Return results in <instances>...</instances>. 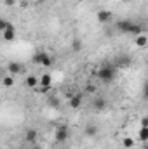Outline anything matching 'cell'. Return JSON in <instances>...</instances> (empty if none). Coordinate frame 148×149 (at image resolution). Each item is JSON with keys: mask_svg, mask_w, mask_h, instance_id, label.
Returning <instances> with one entry per match:
<instances>
[{"mask_svg": "<svg viewBox=\"0 0 148 149\" xmlns=\"http://www.w3.org/2000/svg\"><path fill=\"white\" fill-rule=\"evenodd\" d=\"M117 28L120 30V33H127V35H134V37H138V35L143 33V28L140 24L131 23V21H120L117 24Z\"/></svg>", "mask_w": 148, "mask_h": 149, "instance_id": "cell-1", "label": "cell"}, {"mask_svg": "<svg viewBox=\"0 0 148 149\" xmlns=\"http://www.w3.org/2000/svg\"><path fill=\"white\" fill-rule=\"evenodd\" d=\"M96 76H98L101 81L110 83L111 80L115 78V70H113V66H110V64H103V66L96 71Z\"/></svg>", "mask_w": 148, "mask_h": 149, "instance_id": "cell-2", "label": "cell"}, {"mask_svg": "<svg viewBox=\"0 0 148 149\" xmlns=\"http://www.w3.org/2000/svg\"><path fill=\"white\" fill-rule=\"evenodd\" d=\"M33 63H35V64H40V66H45V68H49V66L52 64V57H51L47 52L40 50V52H37V54L33 56Z\"/></svg>", "mask_w": 148, "mask_h": 149, "instance_id": "cell-3", "label": "cell"}, {"mask_svg": "<svg viewBox=\"0 0 148 149\" xmlns=\"http://www.w3.org/2000/svg\"><path fill=\"white\" fill-rule=\"evenodd\" d=\"M54 137H56V142L65 144V142L70 139V130H68V127H65V125L58 127V128H56V132H54Z\"/></svg>", "mask_w": 148, "mask_h": 149, "instance_id": "cell-4", "label": "cell"}, {"mask_svg": "<svg viewBox=\"0 0 148 149\" xmlns=\"http://www.w3.org/2000/svg\"><path fill=\"white\" fill-rule=\"evenodd\" d=\"M2 37H4L5 42H12V40L16 38V28H14V24H12V23H9V24H7V28L2 31Z\"/></svg>", "mask_w": 148, "mask_h": 149, "instance_id": "cell-5", "label": "cell"}, {"mask_svg": "<svg viewBox=\"0 0 148 149\" xmlns=\"http://www.w3.org/2000/svg\"><path fill=\"white\" fill-rule=\"evenodd\" d=\"M7 71L11 76H14V74H19L25 71V68H23V64H19V63H16V61H12V63H9V66H7Z\"/></svg>", "mask_w": 148, "mask_h": 149, "instance_id": "cell-6", "label": "cell"}, {"mask_svg": "<svg viewBox=\"0 0 148 149\" xmlns=\"http://www.w3.org/2000/svg\"><path fill=\"white\" fill-rule=\"evenodd\" d=\"M106 106H108V101H106L105 97H98V99L92 102V108H94L96 111H103V109H106Z\"/></svg>", "mask_w": 148, "mask_h": 149, "instance_id": "cell-7", "label": "cell"}, {"mask_svg": "<svg viewBox=\"0 0 148 149\" xmlns=\"http://www.w3.org/2000/svg\"><path fill=\"white\" fill-rule=\"evenodd\" d=\"M96 17H98L99 23H108L111 19V12L110 10H99V12L96 14Z\"/></svg>", "mask_w": 148, "mask_h": 149, "instance_id": "cell-8", "label": "cell"}, {"mask_svg": "<svg viewBox=\"0 0 148 149\" xmlns=\"http://www.w3.org/2000/svg\"><path fill=\"white\" fill-rule=\"evenodd\" d=\"M82 106V94H75L73 97L70 99V108H73V109H78Z\"/></svg>", "mask_w": 148, "mask_h": 149, "instance_id": "cell-9", "label": "cell"}, {"mask_svg": "<svg viewBox=\"0 0 148 149\" xmlns=\"http://www.w3.org/2000/svg\"><path fill=\"white\" fill-rule=\"evenodd\" d=\"M25 139H26V142H37V130H33V128H28V130H26V135H25Z\"/></svg>", "mask_w": 148, "mask_h": 149, "instance_id": "cell-10", "label": "cell"}, {"mask_svg": "<svg viewBox=\"0 0 148 149\" xmlns=\"http://www.w3.org/2000/svg\"><path fill=\"white\" fill-rule=\"evenodd\" d=\"M38 85V78L35 74H30V76H26V87L28 88H35Z\"/></svg>", "mask_w": 148, "mask_h": 149, "instance_id": "cell-11", "label": "cell"}, {"mask_svg": "<svg viewBox=\"0 0 148 149\" xmlns=\"http://www.w3.org/2000/svg\"><path fill=\"white\" fill-rule=\"evenodd\" d=\"M51 83H52L51 74H42V78L38 80V85H42V87H51Z\"/></svg>", "mask_w": 148, "mask_h": 149, "instance_id": "cell-12", "label": "cell"}, {"mask_svg": "<svg viewBox=\"0 0 148 149\" xmlns=\"http://www.w3.org/2000/svg\"><path fill=\"white\" fill-rule=\"evenodd\" d=\"M134 43H136L138 47H145V45L148 43V38H147V35H145V33L138 35V37L134 38Z\"/></svg>", "mask_w": 148, "mask_h": 149, "instance_id": "cell-13", "label": "cell"}, {"mask_svg": "<svg viewBox=\"0 0 148 149\" xmlns=\"http://www.w3.org/2000/svg\"><path fill=\"white\" fill-rule=\"evenodd\" d=\"M2 83H4V87H12V85H14V76L5 74V76L2 78Z\"/></svg>", "mask_w": 148, "mask_h": 149, "instance_id": "cell-14", "label": "cell"}, {"mask_svg": "<svg viewBox=\"0 0 148 149\" xmlns=\"http://www.w3.org/2000/svg\"><path fill=\"white\" fill-rule=\"evenodd\" d=\"M147 139H148V128L147 127H141L140 128V141L141 142H147Z\"/></svg>", "mask_w": 148, "mask_h": 149, "instance_id": "cell-15", "label": "cell"}, {"mask_svg": "<svg viewBox=\"0 0 148 149\" xmlns=\"http://www.w3.org/2000/svg\"><path fill=\"white\" fill-rule=\"evenodd\" d=\"M96 132H98V127H94V125H89L85 128V134L87 135H96Z\"/></svg>", "mask_w": 148, "mask_h": 149, "instance_id": "cell-16", "label": "cell"}, {"mask_svg": "<svg viewBox=\"0 0 148 149\" xmlns=\"http://www.w3.org/2000/svg\"><path fill=\"white\" fill-rule=\"evenodd\" d=\"M122 144H124V148H132V146H134V141H132V139H131V137H125V139H124V141H122Z\"/></svg>", "mask_w": 148, "mask_h": 149, "instance_id": "cell-17", "label": "cell"}, {"mask_svg": "<svg viewBox=\"0 0 148 149\" xmlns=\"http://www.w3.org/2000/svg\"><path fill=\"white\" fill-rule=\"evenodd\" d=\"M7 24H9V21H7V19H2V17H0V31H4V30L7 28Z\"/></svg>", "mask_w": 148, "mask_h": 149, "instance_id": "cell-18", "label": "cell"}, {"mask_svg": "<svg viewBox=\"0 0 148 149\" xmlns=\"http://www.w3.org/2000/svg\"><path fill=\"white\" fill-rule=\"evenodd\" d=\"M85 90H87L89 94H92V92H94L96 88H94V85H87V87H85Z\"/></svg>", "mask_w": 148, "mask_h": 149, "instance_id": "cell-19", "label": "cell"}, {"mask_svg": "<svg viewBox=\"0 0 148 149\" xmlns=\"http://www.w3.org/2000/svg\"><path fill=\"white\" fill-rule=\"evenodd\" d=\"M16 3V0H5V5H14Z\"/></svg>", "mask_w": 148, "mask_h": 149, "instance_id": "cell-20", "label": "cell"}, {"mask_svg": "<svg viewBox=\"0 0 148 149\" xmlns=\"http://www.w3.org/2000/svg\"><path fill=\"white\" fill-rule=\"evenodd\" d=\"M147 123H148V120L147 118H143V120H141V127H147Z\"/></svg>", "mask_w": 148, "mask_h": 149, "instance_id": "cell-21", "label": "cell"}, {"mask_svg": "<svg viewBox=\"0 0 148 149\" xmlns=\"http://www.w3.org/2000/svg\"><path fill=\"white\" fill-rule=\"evenodd\" d=\"M0 78H2V70H0Z\"/></svg>", "mask_w": 148, "mask_h": 149, "instance_id": "cell-22", "label": "cell"}, {"mask_svg": "<svg viewBox=\"0 0 148 149\" xmlns=\"http://www.w3.org/2000/svg\"><path fill=\"white\" fill-rule=\"evenodd\" d=\"M37 2H42V0H37Z\"/></svg>", "mask_w": 148, "mask_h": 149, "instance_id": "cell-23", "label": "cell"}, {"mask_svg": "<svg viewBox=\"0 0 148 149\" xmlns=\"http://www.w3.org/2000/svg\"><path fill=\"white\" fill-rule=\"evenodd\" d=\"M35 149H40V148H35Z\"/></svg>", "mask_w": 148, "mask_h": 149, "instance_id": "cell-24", "label": "cell"}]
</instances>
